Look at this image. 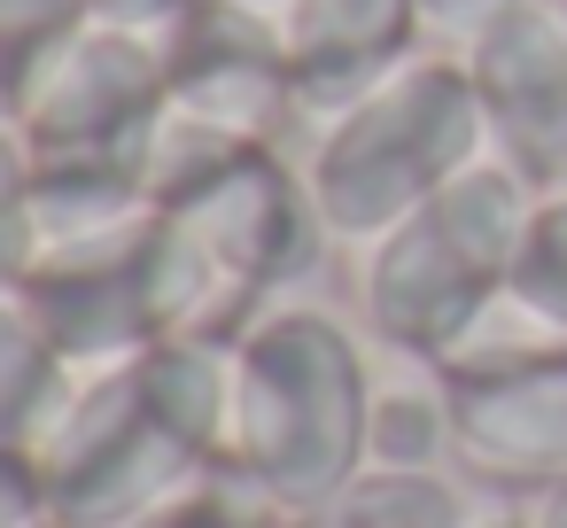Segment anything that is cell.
<instances>
[{
    "mask_svg": "<svg viewBox=\"0 0 567 528\" xmlns=\"http://www.w3.org/2000/svg\"><path fill=\"white\" fill-rule=\"evenodd\" d=\"M365 350L327 311H265L234 342V427L218 474L265 513H319L365 466Z\"/></svg>",
    "mask_w": 567,
    "mask_h": 528,
    "instance_id": "1",
    "label": "cell"
},
{
    "mask_svg": "<svg viewBox=\"0 0 567 528\" xmlns=\"http://www.w3.org/2000/svg\"><path fill=\"white\" fill-rule=\"evenodd\" d=\"M319 241H334V234L311 203V179L280 148H257L218 187H203L195 203L156 218L148 280H156L164 342H179V334L241 342L265 311H280L272 296L311 272Z\"/></svg>",
    "mask_w": 567,
    "mask_h": 528,
    "instance_id": "2",
    "label": "cell"
},
{
    "mask_svg": "<svg viewBox=\"0 0 567 528\" xmlns=\"http://www.w3.org/2000/svg\"><path fill=\"white\" fill-rule=\"evenodd\" d=\"M536 187H520L505 164H466L443 195H427L404 226L365 241L358 265V311L365 334L389 358H443L505 288L536 218Z\"/></svg>",
    "mask_w": 567,
    "mask_h": 528,
    "instance_id": "3",
    "label": "cell"
},
{
    "mask_svg": "<svg viewBox=\"0 0 567 528\" xmlns=\"http://www.w3.org/2000/svg\"><path fill=\"white\" fill-rule=\"evenodd\" d=\"M482 110L458 55H412L365 102L319 125L311 141V203L334 241H381L427 195H443L466 164H482Z\"/></svg>",
    "mask_w": 567,
    "mask_h": 528,
    "instance_id": "4",
    "label": "cell"
},
{
    "mask_svg": "<svg viewBox=\"0 0 567 528\" xmlns=\"http://www.w3.org/2000/svg\"><path fill=\"white\" fill-rule=\"evenodd\" d=\"M32 458H40L48 520H63V528H125L210 474V458L164 427L133 358L79 373L71 396L55 404V420L32 435Z\"/></svg>",
    "mask_w": 567,
    "mask_h": 528,
    "instance_id": "5",
    "label": "cell"
},
{
    "mask_svg": "<svg viewBox=\"0 0 567 528\" xmlns=\"http://www.w3.org/2000/svg\"><path fill=\"white\" fill-rule=\"evenodd\" d=\"M172 102L164 40L94 17L9 110L32 164H86V156H141L148 125Z\"/></svg>",
    "mask_w": 567,
    "mask_h": 528,
    "instance_id": "6",
    "label": "cell"
},
{
    "mask_svg": "<svg viewBox=\"0 0 567 528\" xmlns=\"http://www.w3.org/2000/svg\"><path fill=\"white\" fill-rule=\"evenodd\" d=\"M474 110H482V148L505 164L520 187L559 195L567 187V24L559 0H497L482 32L458 48Z\"/></svg>",
    "mask_w": 567,
    "mask_h": 528,
    "instance_id": "7",
    "label": "cell"
},
{
    "mask_svg": "<svg viewBox=\"0 0 567 528\" xmlns=\"http://www.w3.org/2000/svg\"><path fill=\"white\" fill-rule=\"evenodd\" d=\"M164 63H172V102L249 148H280L303 125V94H296L280 24L257 0H195Z\"/></svg>",
    "mask_w": 567,
    "mask_h": 528,
    "instance_id": "8",
    "label": "cell"
},
{
    "mask_svg": "<svg viewBox=\"0 0 567 528\" xmlns=\"http://www.w3.org/2000/svg\"><path fill=\"white\" fill-rule=\"evenodd\" d=\"M451 427H458V466L505 497H544L567 482V350L489 373V381H451Z\"/></svg>",
    "mask_w": 567,
    "mask_h": 528,
    "instance_id": "9",
    "label": "cell"
},
{
    "mask_svg": "<svg viewBox=\"0 0 567 528\" xmlns=\"http://www.w3.org/2000/svg\"><path fill=\"white\" fill-rule=\"evenodd\" d=\"M272 24L303 94V117H342L381 79H396L412 55H427V9L420 0H272Z\"/></svg>",
    "mask_w": 567,
    "mask_h": 528,
    "instance_id": "10",
    "label": "cell"
},
{
    "mask_svg": "<svg viewBox=\"0 0 567 528\" xmlns=\"http://www.w3.org/2000/svg\"><path fill=\"white\" fill-rule=\"evenodd\" d=\"M141 365V389L148 404L164 412V427L203 451L210 466L226 458V427H234V342H203V334H179V342H156L133 358Z\"/></svg>",
    "mask_w": 567,
    "mask_h": 528,
    "instance_id": "11",
    "label": "cell"
},
{
    "mask_svg": "<svg viewBox=\"0 0 567 528\" xmlns=\"http://www.w3.org/2000/svg\"><path fill=\"white\" fill-rule=\"evenodd\" d=\"M71 358L55 350V334L40 327V311H32V296L17 288V280H0V435L9 443H32L48 420H55V404L71 396Z\"/></svg>",
    "mask_w": 567,
    "mask_h": 528,
    "instance_id": "12",
    "label": "cell"
},
{
    "mask_svg": "<svg viewBox=\"0 0 567 528\" xmlns=\"http://www.w3.org/2000/svg\"><path fill=\"white\" fill-rule=\"evenodd\" d=\"M458 451L451 427V381L443 365L412 358L404 381H373L365 404V466H396V474H435V458Z\"/></svg>",
    "mask_w": 567,
    "mask_h": 528,
    "instance_id": "13",
    "label": "cell"
},
{
    "mask_svg": "<svg viewBox=\"0 0 567 528\" xmlns=\"http://www.w3.org/2000/svg\"><path fill=\"white\" fill-rule=\"evenodd\" d=\"M257 148L249 141H234V133H218L210 117H195V110H179V102H164V117L148 125V141H141V187H148V203L156 210H179V203H195L203 187H218L234 164H249Z\"/></svg>",
    "mask_w": 567,
    "mask_h": 528,
    "instance_id": "14",
    "label": "cell"
},
{
    "mask_svg": "<svg viewBox=\"0 0 567 528\" xmlns=\"http://www.w3.org/2000/svg\"><path fill=\"white\" fill-rule=\"evenodd\" d=\"M311 528H474L458 489L443 474H396V466H358L319 513Z\"/></svg>",
    "mask_w": 567,
    "mask_h": 528,
    "instance_id": "15",
    "label": "cell"
},
{
    "mask_svg": "<svg viewBox=\"0 0 567 528\" xmlns=\"http://www.w3.org/2000/svg\"><path fill=\"white\" fill-rule=\"evenodd\" d=\"M94 24V0H0V110H17L24 86Z\"/></svg>",
    "mask_w": 567,
    "mask_h": 528,
    "instance_id": "16",
    "label": "cell"
},
{
    "mask_svg": "<svg viewBox=\"0 0 567 528\" xmlns=\"http://www.w3.org/2000/svg\"><path fill=\"white\" fill-rule=\"evenodd\" d=\"M513 296L567 334V187L536 203L528 241H520V265H513Z\"/></svg>",
    "mask_w": 567,
    "mask_h": 528,
    "instance_id": "17",
    "label": "cell"
},
{
    "mask_svg": "<svg viewBox=\"0 0 567 528\" xmlns=\"http://www.w3.org/2000/svg\"><path fill=\"white\" fill-rule=\"evenodd\" d=\"M265 505H241L234 497V474H203V482H187L179 497H164L156 513H141V520H125V528H249Z\"/></svg>",
    "mask_w": 567,
    "mask_h": 528,
    "instance_id": "18",
    "label": "cell"
},
{
    "mask_svg": "<svg viewBox=\"0 0 567 528\" xmlns=\"http://www.w3.org/2000/svg\"><path fill=\"white\" fill-rule=\"evenodd\" d=\"M32 520H48L40 458H32V443H9V435H0V528H32Z\"/></svg>",
    "mask_w": 567,
    "mask_h": 528,
    "instance_id": "19",
    "label": "cell"
},
{
    "mask_svg": "<svg viewBox=\"0 0 567 528\" xmlns=\"http://www.w3.org/2000/svg\"><path fill=\"white\" fill-rule=\"evenodd\" d=\"M187 9H195V0H94V17H110V24H125V32H148V40H164V48H172V32H179Z\"/></svg>",
    "mask_w": 567,
    "mask_h": 528,
    "instance_id": "20",
    "label": "cell"
},
{
    "mask_svg": "<svg viewBox=\"0 0 567 528\" xmlns=\"http://www.w3.org/2000/svg\"><path fill=\"white\" fill-rule=\"evenodd\" d=\"M24 187H32V148H24L17 117L0 110V234H9V218H17V203H24ZM0 280H9V272H0Z\"/></svg>",
    "mask_w": 567,
    "mask_h": 528,
    "instance_id": "21",
    "label": "cell"
},
{
    "mask_svg": "<svg viewBox=\"0 0 567 528\" xmlns=\"http://www.w3.org/2000/svg\"><path fill=\"white\" fill-rule=\"evenodd\" d=\"M420 9H427V32H435V24H458V48H466V40L482 32V17L497 9V0H420Z\"/></svg>",
    "mask_w": 567,
    "mask_h": 528,
    "instance_id": "22",
    "label": "cell"
},
{
    "mask_svg": "<svg viewBox=\"0 0 567 528\" xmlns=\"http://www.w3.org/2000/svg\"><path fill=\"white\" fill-rule=\"evenodd\" d=\"M528 528H567V482H551L544 497H528Z\"/></svg>",
    "mask_w": 567,
    "mask_h": 528,
    "instance_id": "23",
    "label": "cell"
},
{
    "mask_svg": "<svg viewBox=\"0 0 567 528\" xmlns=\"http://www.w3.org/2000/svg\"><path fill=\"white\" fill-rule=\"evenodd\" d=\"M249 528H311V513H257Z\"/></svg>",
    "mask_w": 567,
    "mask_h": 528,
    "instance_id": "24",
    "label": "cell"
},
{
    "mask_svg": "<svg viewBox=\"0 0 567 528\" xmlns=\"http://www.w3.org/2000/svg\"><path fill=\"white\" fill-rule=\"evenodd\" d=\"M474 528H528V520H474Z\"/></svg>",
    "mask_w": 567,
    "mask_h": 528,
    "instance_id": "25",
    "label": "cell"
},
{
    "mask_svg": "<svg viewBox=\"0 0 567 528\" xmlns=\"http://www.w3.org/2000/svg\"><path fill=\"white\" fill-rule=\"evenodd\" d=\"M32 528H63V520H32Z\"/></svg>",
    "mask_w": 567,
    "mask_h": 528,
    "instance_id": "26",
    "label": "cell"
},
{
    "mask_svg": "<svg viewBox=\"0 0 567 528\" xmlns=\"http://www.w3.org/2000/svg\"><path fill=\"white\" fill-rule=\"evenodd\" d=\"M559 24H567V0H559Z\"/></svg>",
    "mask_w": 567,
    "mask_h": 528,
    "instance_id": "27",
    "label": "cell"
},
{
    "mask_svg": "<svg viewBox=\"0 0 567 528\" xmlns=\"http://www.w3.org/2000/svg\"><path fill=\"white\" fill-rule=\"evenodd\" d=\"M257 9H272V0H257Z\"/></svg>",
    "mask_w": 567,
    "mask_h": 528,
    "instance_id": "28",
    "label": "cell"
}]
</instances>
